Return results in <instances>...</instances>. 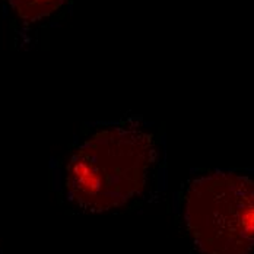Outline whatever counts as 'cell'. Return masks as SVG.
Returning a JSON list of instances; mask_svg holds the SVG:
<instances>
[{
	"mask_svg": "<svg viewBox=\"0 0 254 254\" xmlns=\"http://www.w3.org/2000/svg\"><path fill=\"white\" fill-rule=\"evenodd\" d=\"M186 224L204 254H249L254 249V180L213 173L191 183Z\"/></svg>",
	"mask_w": 254,
	"mask_h": 254,
	"instance_id": "7a4b0ae2",
	"label": "cell"
},
{
	"mask_svg": "<svg viewBox=\"0 0 254 254\" xmlns=\"http://www.w3.org/2000/svg\"><path fill=\"white\" fill-rule=\"evenodd\" d=\"M153 159L151 133L131 126L101 130L85 140L67 164L69 199L97 213L122 207L143 190Z\"/></svg>",
	"mask_w": 254,
	"mask_h": 254,
	"instance_id": "6da1fadb",
	"label": "cell"
},
{
	"mask_svg": "<svg viewBox=\"0 0 254 254\" xmlns=\"http://www.w3.org/2000/svg\"><path fill=\"white\" fill-rule=\"evenodd\" d=\"M15 13L24 21L37 22L57 10L64 0H7Z\"/></svg>",
	"mask_w": 254,
	"mask_h": 254,
	"instance_id": "3957f363",
	"label": "cell"
}]
</instances>
